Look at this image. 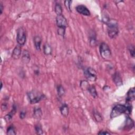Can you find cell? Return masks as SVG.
Instances as JSON below:
<instances>
[{"mask_svg":"<svg viewBox=\"0 0 135 135\" xmlns=\"http://www.w3.org/2000/svg\"><path fill=\"white\" fill-rule=\"evenodd\" d=\"M33 117L36 119H40L42 116V111L40 107H35L33 109Z\"/></svg>","mask_w":135,"mask_h":135,"instance_id":"4fadbf2b","label":"cell"},{"mask_svg":"<svg viewBox=\"0 0 135 135\" xmlns=\"http://www.w3.org/2000/svg\"><path fill=\"white\" fill-rule=\"evenodd\" d=\"M134 127V122L132 119L129 117L127 116L126 117V120L125 122L124 127L126 129H131Z\"/></svg>","mask_w":135,"mask_h":135,"instance_id":"e0dca14e","label":"cell"},{"mask_svg":"<svg viewBox=\"0 0 135 135\" xmlns=\"http://www.w3.org/2000/svg\"><path fill=\"white\" fill-rule=\"evenodd\" d=\"M3 3L2 2H0V10H1V14H2L3 13Z\"/></svg>","mask_w":135,"mask_h":135,"instance_id":"d6a6232c","label":"cell"},{"mask_svg":"<svg viewBox=\"0 0 135 135\" xmlns=\"http://www.w3.org/2000/svg\"><path fill=\"white\" fill-rule=\"evenodd\" d=\"M72 3V1H64V5L66 8V9L69 11V12H71V3Z\"/></svg>","mask_w":135,"mask_h":135,"instance_id":"83f0119b","label":"cell"},{"mask_svg":"<svg viewBox=\"0 0 135 135\" xmlns=\"http://www.w3.org/2000/svg\"><path fill=\"white\" fill-rule=\"evenodd\" d=\"M57 33L59 35H61L63 37L64 36L65 33V28H58L57 29Z\"/></svg>","mask_w":135,"mask_h":135,"instance_id":"f1b7e54d","label":"cell"},{"mask_svg":"<svg viewBox=\"0 0 135 135\" xmlns=\"http://www.w3.org/2000/svg\"><path fill=\"white\" fill-rule=\"evenodd\" d=\"M1 109L2 111H5L7 109V104L6 103H4L1 105Z\"/></svg>","mask_w":135,"mask_h":135,"instance_id":"4dcf8cb0","label":"cell"},{"mask_svg":"<svg viewBox=\"0 0 135 135\" xmlns=\"http://www.w3.org/2000/svg\"><path fill=\"white\" fill-rule=\"evenodd\" d=\"M129 52L130 53V54L131 56L133 58L135 56V49H134V46L132 44H130L128 46V47Z\"/></svg>","mask_w":135,"mask_h":135,"instance_id":"484cf974","label":"cell"},{"mask_svg":"<svg viewBox=\"0 0 135 135\" xmlns=\"http://www.w3.org/2000/svg\"><path fill=\"white\" fill-rule=\"evenodd\" d=\"M60 110L61 112V114L64 117H67L68 115H69V108L68 105V104L64 103L63 104L60 108Z\"/></svg>","mask_w":135,"mask_h":135,"instance_id":"2e32d148","label":"cell"},{"mask_svg":"<svg viewBox=\"0 0 135 135\" xmlns=\"http://www.w3.org/2000/svg\"><path fill=\"white\" fill-rule=\"evenodd\" d=\"M123 113L127 114V107L126 104L123 105L119 104L113 108L110 113V118L113 119Z\"/></svg>","mask_w":135,"mask_h":135,"instance_id":"277c9868","label":"cell"},{"mask_svg":"<svg viewBox=\"0 0 135 135\" xmlns=\"http://www.w3.org/2000/svg\"><path fill=\"white\" fill-rule=\"evenodd\" d=\"M107 25V32L108 36L111 38H115L119 34V27L117 21L109 18L105 23Z\"/></svg>","mask_w":135,"mask_h":135,"instance_id":"6da1fadb","label":"cell"},{"mask_svg":"<svg viewBox=\"0 0 135 135\" xmlns=\"http://www.w3.org/2000/svg\"><path fill=\"white\" fill-rule=\"evenodd\" d=\"M98 134H110V132H108L107 131H104V130H101V131H100L99 132H98Z\"/></svg>","mask_w":135,"mask_h":135,"instance_id":"1f68e13d","label":"cell"},{"mask_svg":"<svg viewBox=\"0 0 135 135\" xmlns=\"http://www.w3.org/2000/svg\"><path fill=\"white\" fill-rule=\"evenodd\" d=\"M30 53L27 50H24L22 55V61L25 64H27L30 62Z\"/></svg>","mask_w":135,"mask_h":135,"instance_id":"5bb4252c","label":"cell"},{"mask_svg":"<svg viewBox=\"0 0 135 135\" xmlns=\"http://www.w3.org/2000/svg\"><path fill=\"white\" fill-rule=\"evenodd\" d=\"M80 84V86L81 88V89L84 90H87L88 87L90 86L88 81L86 80H82Z\"/></svg>","mask_w":135,"mask_h":135,"instance_id":"d4e9b609","label":"cell"},{"mask_svg":"<svg viewBox=\"0 0 135 135\" xmlns=\"http://www.w3.org/2000/svg\"><path fill=\"white\" fill-rule=\"evenodd\" d=\"M26 41V31L23 27H20L17 30L16 41L18 45L22 46L25 44Z\"/></svg>","mask_w":135,"mask_h":135,"instance_id":"5b68a950","label":"cell"},{"mask_svg":"<svg viewBox=\"0 0 135 135\" xmlns=\"http://www.w3.org/2000/svg\"><path fill=\"white\" fill-rule=\"evenodd\" d=\"M99 51L101 57L103 59L105 60H109L111 58V51L109 45L107 43L104 42L101 43L99 46Z\"/></svg>","mask_w":135,"mask_h":135,"instance_id":"3957f363","label":"cell"},{"mask_svg":"<svg viewBox=\"0 0 135 135\" xmlns=\"http://www.w3.org/2000/svg\"><path fill=\"white\" fill-rule=\"evenodd\" d=\"M1 89H2V87H3V83H2V81L1 82Z\"/></svg>","mask_w":135,"mask_h":135,"instance_id":"e575fe53","label":"cell"},{"mask_svg":"<svg viewBox=\"0 0 135 135\" xmlns=\"http://www.w3.org/2000/svg\"><path fill=\"white\" fill-rule=\"evenodd\" d=\"M56 24L57 27L60 28L66 29L68 26L67 20L62 14L57 15L56 17Z\"/></svg>","mask_w":135,"mask_h":135,"instance_id":"52a82bcc","label":"cell"},{"mask_svg":"<svg viewBox=\"0 0 135 135\" xmlns=\"http://www.w3.org/2000/svg\"><path fill=\"white\" fill-rule=\"evenodd\" d=\"M21 46L18 44L14 47L12 52V56L14 59L17 60L20 58V57L21 56Z\"/></svg>","mask_w":135,"mask_h":135,"instance_id":"8fae6325","label":"cell"},{"mask_svg":"<svg viewBox=\"0 0 135 135\" xmlns=\"http://www.w3.org/2000/svg\"><path fill=\"white\" fill-rule=\"evenodd\" d=\"M6 133L8 135H15L16 134L15 127L13 125H10L7 129Z\"/></svg>","mask_w":135,"mask_h":135,"instance_id":"cb8c5ba5","label":"cell"},{"mask_svg":"<svg viewBox=\"0 0 135 135\" xmlns=\"http://www.w3.org/2000/svg\"><path fill=\"white\" fill-rule=\"evenodd\" d=\"M34 73H35V75H39V74H40V71H39V69L37 68V69H35L34 70Z\"/></svg>","mask_w":135,"mask_h":135,"instance_id":"836d02e7","label":"cell"},{"mask_svg":"<svg viewBox=\"0 0 135 135\" xmlns=\"http://www.w3.org/2000/svg\"><path fill=\"white\" fill-rule=\"evenodd\" d=\"M52 48L51 46L48 43H45L43 45V52L46 55H50L52 54Z\"/></svg>","mask_w":135,"mask_h":135,"instance_id":"ac0fdd59","label":"cell"},{"mask_svg":"<svg viewBox=\"0 0 135 135\" xmlns=\"http://www.w3.org/2000/svg\"><path fill=\"white\" fill-rule=\"evenodd\" d=\"M56 90H57V92L59 97H61L65 94V89L61 84H59L57 85Z\"/></svg>","mask_w":135,"mask_h":135,"instance_id":"7402d4cb","label":"cell"},{"mask_svg":"<svg viewBox=\"0 0 135 135\" xmlns=\"http://www.w3.org/2000/svg\"><path fill=\"white\" fill-rule=\"evenodd\" d=\"M135 99V91L134 88H130L128 92L126 98V102H131L134 101Z\"/></svg>","mask_w":135,"mask_h":135,"instance_id":"7c38bea8","label":"cell"},{"mask_svg":"<svg viewBox=\"0 0 135 135\" xmlns=\"http://www.w3.org/2000/svg\"><path fill=\"white\" fill-rule=\"evenodd\" d=\"M27 95L31 104H35L38 103L43 98L45 95L36 90H32L27 93Z\"/></svg>","mask_w":135,"mask_h":135,"instance_id":"7a4b0ae2","label":"cell"},{"mask_svg":"<svg viewBox=\"0 0 135 135\" xmlns=\"http://www.w3.org/2000/svg\"><path fill=\"white\" fill-rule=\"evenodd\" d=\"M54 11L57 15H61L62 14V7L61 5L59 3H56L54 7Z\"/></svg>","mask_w":135,"mask_h":135,"instance_id":"603a6c76","label":"cell"},{"mask_svg":"<svg viewBox=\"0 0 135 135\" xmlns=\"http://www.w3.org/2000/svg\"><path fill=\"white\" fill-rule=\"evenodd\" d=\"M26 111H25L24 110H22L20 111V118L21 119H23L25 118V117H26Z\"/></svg>","mask_w":135,"mask_h":135,"instance_id":"f546056e","label":"cell"},{"mask_svg":"<svg viewBox=\"0 0 135 135\" xmlns=\"http://www.w3.org/2000/svg\"><path fill=\"white\" fill-rule=\"evenodd\" d=\"M75 9L78 13L84 16H90L91 13L88 8L83 5H79L75 7Z\"/></svg>","mask_w":135,"mask_h":135,"instance_id":"ba28073f","label":"cell"},{"mask_svg":"<svg viewBox=\"0 0 135 135\" xmlns=\"http://www.w3.org/2000/svg\"><path fill=\"white\" fill-rule=\"evenodd\" d=\"M93 115L94 117V118L95 119V121L98 122H101L103 120V117L101 113L99 112L98 111L94 110L93 112Z\"/></svg>","mask_w":135,"mask_h":135,"instance_id":"ffe728a7","label":"cell"},{"mask_svg":"<svg viewBox=\"0 0 135 135\" xmlns=\"http://www.w3.org/2000/svg\"><path fill=\"white\" fill-rule=\"evenodd\" d=\"M112 79L114 83L117 86H120L122 85L123 84L122 80L121 77V75L120 73L118 72H115L113 73V76H112Z\"/></svg>","mask_w":135,"mask_h":135,"instance_id":"9c48e42d","label":"cell"},{"mask_svg":"<svg viewBox=\"0 0 135 135\" xmlns=\"http://www.w3.org/2000/svg\"><path fill=\"white\" fill-rule=\"evenodd\" d=\"M84 75L86 79L90 81H95L97 79V74L95 70L91 67L84 69Z\"/></svg>","mask_w":135,"mask_h":135,"instance_id":"8992f818","label":"cell"},{"mask_svg":"<svg viewBox=\"0 0 135 135\" xmlns=\"http://www.w3.org/2000/svg\"><path fill=\"white\" fill-rule=\"evenodd\" d=\"M92 34L89 37V43L90 45L92 46H95L97 44V41L96 39V36L95 35V33H91Z\"/></svg>","mask_w":135,"mask_h":135,"instance_id":"44dd1931","label":"cell"},{"mask_svg":"<svg viewBox=\"0 0 135 135\" xmlns=\"http://www.w3.org/2000/svg\"><path fill=\"white\" fill-rule=\"evenodd\" d=\"M87 91L89 92L90 95L94 98H96L97 97H98V93L94 85H90L88 87Z\"/></svg>","mask_w":135,"mask_h":135,"instance_id":"d6986e66","label":"cell"},{"mask_svg":"<svg viewBox=\"0 0 135 135\" xmlns=\"http://www.w3.org/2000/svg\"><path fill=\"white\" fill-rule=\"evenodd\" d=\"M16 110H17L16 105V104H14L12 106V109L11 111L8 113H7L6 115H5V116L4 117V119L5 120V121L6 122H9L12 119L13 115L16 112Z\"/></svg>","mask_w":135,"mask_h":135,"instance_id":"30bf717a","label":"cell"},{"mask_svg":"<svg viewBox=\"0 0 135 135\" xmlns=\"http://www.w3.org/2000/svg\"><path fill=\"white\" fill-rule=\"evenodd\" d=\"M33 42L35 49L37 51L41 50V45L42 43V38L40 36H35L33 38Z\"/></svg>","mask_w":135,"mask_h":135,"instance_id":"9a60e30c","label":"cell"},{"mask_svg":"<svg viewBox=\"0 0 135 135\" xmlns=\"http://www.w3.org/2000/svg\"><path fill=\"white\" fill-rule=\"evenodd\" d=\"M35 130L36 133L37 134H42L43 133V131L42 128V126L40 124H37L35 126Z\"/></svg>","mask_w":135,"mask_h":135,"instance_id":"4316f807","label":"cell"}]
</instances>
